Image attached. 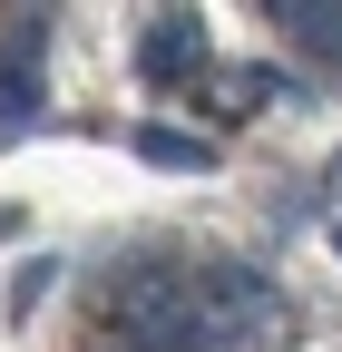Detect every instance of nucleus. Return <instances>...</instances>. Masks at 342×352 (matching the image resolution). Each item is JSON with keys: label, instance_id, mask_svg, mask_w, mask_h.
Returning a JSON list of instances; mask_svg holds the SVG:
<instances>
[{"label": "nucleus", "instance_id": "f257e3e1", "mask_svg": "<svg viewBox=\"0 0 342 352\" xmlns=\"http://www.w3.org/2000/svg\"><path fill=\"white\" fill-rule=\"evenodd\" d=\"M196 303H205V333H216V342H244V352H284V342H293L284 284L264 274V264H244V254L196 264Z\"/></svg>", "mask_w": 342, "mask_h": 352}, {"label": "nucleus", "instance_id": "423d86ee", "mask_svg": "<svg viewBox=\"0 0 342 352\" xmlns=\"http://www.w3.org/2000/svg\"><path fill=\"white\" fill-rule=\"evenodd\" d=\"M137 157H157V166H205V147L176 138V127H137Z\"/></svg>", "mask_w": 342, "mask_h": 352}, {"label": "nucleus", "instance_id": "7ed1b4c3", "mask_svg": "<svg viewBox=\"0 0 342 352\" xmlns=\"http://www.w3.org/2000/svg\"><path fill=\"white\" fill-rule=\"evenodd\" d=\"M196 59H205V20H196V10H157L147 39H137V69H147V78H186Z\"/></svg>", "mask_w": 342, "mask_h": 352}, {"label": "nucleus", "instance_id": "f03ea898", "mask_svg": "<svg viewBox=\"0 0 342 352\" xmlns=\"http://www.w3.org/2000/svg\"><path fill=\"white\" fill-rule=\"evenodd\" d=\"M108 314H117V333L137 352H216L205 303H196V274H176V264H127Z\"/></svg>", "mask_w": 342, "mask_h": 352}, {"label": "nucleus", "instance_id": "0eeeda50", "mask_svg": "<svg viewBox=\"0 0 342 352\" xmlns=\"http://www.w3.org/2000/svg\"><path fill=\"white\" fill-rule=\"evenodd\" d=\"M332 245H342V226H332Z\"/></svg>", "mask_w": 342, "mask_h": 352}, {"label": "nucleus", "instance_id": "20e7f679", "mask_svg": "<svg viewBox=\"0 0 342 352\" xmlns=\"http://www.w3.org/2000/svg\"><path fill=\"white\" fill-rule=\"evenodd\" d=\"M284 39H304L313 59H342V0H274Z\"/></svg>", "mask_w": 342, "mask_h": 352}, {"label": "nucleus", "instance_id": "39448f33", "mask_svg": "<svg viewBox=\"0 0 342 352\" xmlns=\"http://www.w3.org/2000/svg\"><path fill=\"white\" fill-rule=\"evenodd\" d=\"M39 88H30V59H0V127H30Z\"/></svg>", "mask_w": 342, "mask_h": 352}]
</instances>
